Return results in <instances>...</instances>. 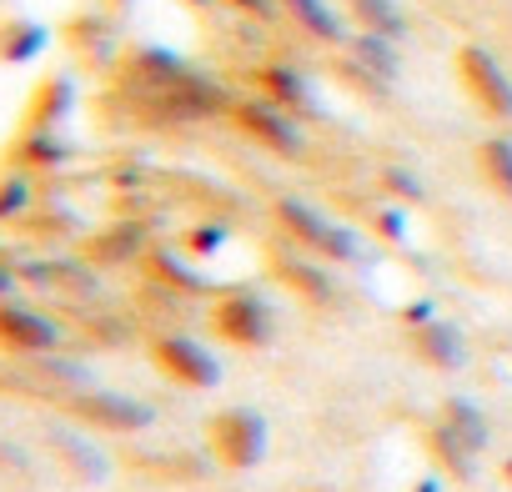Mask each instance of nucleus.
<instances>
[{
	"mask_svg": "<svg viewBox=\"0 0 512 492\" xmlns=\"http://www.w3.org/2000/svg\"><path fill=\"white\" fill-rule=\"evenodd\" d=\"M272 277L292 292V297H302V302H312V307H332L337 302V282H332V272H327V262H317V257H272Z\"/></svg>",
	"mask_w": 512,
	"mask_h": 492,
	"instance_id": "nucleus-11",
	"label": "nucleus"
},
{
	"mask_svg": "<svg viewBox=\"0 0 512 492\" xmlns=\"http://www.w3.org/2000/svg\"><path fill=\"white\" fill-rule=\"evenodd\" d=\"M432 317H437V302H412V307L402 312L407 327H422V322H432Z\"/></svg>",
	"mask_w": 512,
	"mask_h": 492,
	"instance_id": "nucleus-27",
	"label": "nucleus"
},
{
	"mask_svg": "<svg viewBox=\"0 0 512 492\" xmlns=\"http://www.w3.org/2000/svg\"><path fill=\"white\" fill-rule=\"evenodd\" d=\"M377 186L387 191V201H407V206L427 201V186H422L407 166H382V171H377Z\"/></svg>",
	"mask_w": 512,
	"mask_h": 492,
	"instance_id": "nucleus-20",
	"label": "nucleus"
},
{
	"mask_svg": "<svg viewBox=\"0 0 512 492\" xmlns=\"http://www.w3.org/2000/svg\"><path fill=\"white\" fill-rule=\"evenodd\" d=\"M31 111H36V116H31L36 126H56V121L71 111V86H66V81H46V86H41V101H36Z\"/></svg>",
	"mask_w": 512,
	"mask_h": 492,
	"instance_id": "nucleus-21",
	"label": "nucleus"
},
{
	"mask_svg": "<svg viewBox=\"0 0 512 492\" xmlns=\"http://www.w3.org/2000/svg\"><path fill=\"white\" fill-rule=\"evenodd\" d=\"M41 46H46V31L41 26H11V36L0 41V61H31Z\"/></svg>",
	"mask_w": 512,
	"mask_h": 492,
	"instance_id": "nucleus-22",
	"label": "nucleus"
},
{
	"mask_svg": "<svg viewBox=\"0 0 512 492\" xmlns=\"http://www.w3.org/2000/svg\"><path fill=\"white\" fill-rule=\"evenodd\" d=\"M277 6H282V16H287L302 36H312L317 46H347V36H352L332 0H277Z\"/></svg>",
	"mask_w": 512,
	"mask_h": 492,
	"instance_id": "nucleus-12",
	"label": "nucleus"
},
{
	"mask_svg": "<svg viewBox=\"0 0 512 492\" xmlns=\"http://www.w3.org/2000/svg\"><path fill=\"white\" fill-rule=\"evenodd\" d=\"M61 342V327L31 307H0V352L16 357H41Z\"/></svg>",
	"mask_w": 512,
	"mask_h": 492,
	"instance_id": "nucleus-10",
	"label": "nucleus"
},
{
	"mask_svg": "<svg viewBox=\"0 0 512 492\" xmlns=\"http://www.w3.org/2000/svg\"><path fill=\"white\" fill-rule=\"evenodd\" d=\"M146 357H151V367H156L166 382H176V387H186V392H211V387L221 382V362H216V352L201 347L196 337L156 332V337L146 342Z\"/></svg>",
	"mask_w": 512,
	"mask_h": 492,
	"instance_id": "nucleus-6",
	"label": "nucleus"
},
{
	"mask_svg": "<svg viewBox=\"0 0 512 492\" xmlns=\"http://www.w3.org/2000/svg\"><path fill=\"white\" fill-rule=\"evenodd\" d=\"M66 412H71L76 422H86V427H96V432H116V437L146 432V427L156 422V407H146L141 397H126V392H106V387L76 392V397L66 402Z\"/></svg>",
	"mask_w": 512,
	"mask_h": 492,
	"instance_id": "nucleus-7",
	"label": "nucleus"
},
{
	"mask_svg": "<svg viewBox=\"0 0 512 492\" xmlns=\"http://www.w3.org/2000/svg\"><path fill=\"white\" fill-rule=\"evenodd\" d=\"M347 16L357 21V31H372V36H387V41H407V11L397 0H347Z\"/></svg>",
	"mask_w": 512,
	"mask_h": 492,
	"instance_id": "nucleus-17",
	"label": "nucleus"
},
{
	"mask_svg": "<svg viewBox=\"0 0 512 492\" xmlns=\"http://www.w3.org/2000/svg\"><path fill=\"white\" fill-rule=\"evenodd\" d=\"M452 71H457V86H462V96L472 101L477 116H487L497 126H512V76L487 46H477V41L457 46Z\"/></svg>",
	"mask_w": 512,
	"mask_h": 492,
	"instance_id": "nucleus-3",
	"label": "nucleus"
},
{
	"mask_svg": "<svg viewBox=\"0 0 512 492\" xmlns=\"http://www.w3.org/2000/svg\"><path fill=\"white\" fill-rule=\"evenodd\" d=\"M226 241H231V226H221V221H196V226H186V236H181V252H186L191 262H206V257L221 252Z\"/></svg>",
	"mask_w": 512,
	"mask_h": 492,
	"instance_id": "nucleus-19",
	"label": "nucleus"
},
{
	"mask_svg": "<svg viewBox=\"0 0 512 492\" xmlns=\"http://www.w3.org/2000/svg\"><path fill=\"white\" fill-rule=\"evenodd\" d=\"M437 422L442 427H452L477 457L487 452V442H492V427H487V412L472 402V397H442V407H437Z\"/></svg>",
	"mask_w": 512,
	"mask_h": 492,
	"instance_id": "nucleus-16",
	"label": "nucleus"
},
{
	"mask_svg": "<svg viewBox=\"0 0 512 492\" xmlns=\"http://www.w3.org/2000/svg\"><path fill=\"white\" fill-rule=\"evenodd\" d=\"M502 482L512 487V457H502Z\"/></svg>",
	"mask_w": 512,
	"mask_h": 492,
	"instance_id": "nucleus-28",
	"label": "nucleus"
},
{
	"mask_svg": "<svg viewBox=\"0 0 512 492\" xmlns=\"http://www.w3.org/2000/svg\"><path fill=\"white\" fill-rule=\"evenodd\" d=\"M422 447H427V462H432L437 477H447V482H472V472H477V452H472L452 427L432 422V427L422 432Z\"/></svg>",
	"mask_w": 512,
	"mask_h": 492,
	"instance_id": "nucleus-13",
	"label": "nucleus"
},
{
	"mask_svg": "<svg viewBox=\"0 0 512 492\" xmlns=\"http://www.w3.org/2000/svg\"><path fill=\"white\" fill-rule=\"evenodd\" d=\"M206 452L226 472H251L267 457V417L251 407H221L206 422Z\"/></svg>",
	"mask_w": 512,
	"mask_h": 492,
	"instance_id": "nucleus-4",
	"label": "nucleus"
},
{
	"mask_svg": "<svg viewBox=\"0 0 512 492\" xmlns=\"http://www.w3.org/2000/svg\"><path fill=\"white\" fill-rule=\"evenodd\" d=\"M226 6H231L236 16H251V21H262V26H272V21L282 16V6H277V0H226Z\"/></svg>",
	"mask_w": 512,
	"mask_h": 492,
	"instance_id": "nucleus-26",
	"label": "nucleus"
},
{
	"mask_svg": "<svg viewBox=\"0 0 512 492\" xmlns=\"http://www.w3.org/2000/svg\"><path fill=\"white\" fill-rule=\"evenodd\" d=\"M272 221H277V231L297 246V252H307V257H317L327 267H357L367 257V246H362V236L352 226L332 221L327 211H317V206H307L297 196H277L272 201Z\"/></svg>",
	"mask_w": 512,
	"mask_h": 492,
	"instance_id": "nucleus-1",
	"label": "nucleus"
},
{
	"mask_svg": "<svg viewBox=\"0 0 512 492\" xmlns=\"http://www.w3.org/2000/svg\"><path fill=\"white\" fill-rule=\"evenodd\" d=\"M231 116V126L251 141V146H262V151H272L277 161H307V131H302V121L292 116V111H282V106H272V101H262V96H236V106L226 111Z\"/></svg>",
	"mask_w": 512,
	"mask_h": 492,
	"instance_id": "nucleus-5",
	"label": "nucleus"
},
{
	"mask_svg": "<svg viewBox=\"0 0 512 492\" xmlns=\"http://www.w3.org/2000/svg\"><path fill=\"white\" fill-rule=\"evenodd\" d=\"M472 166H477V181L492 196L512 201V136H482L472 146Z\"/></svg>",
	"mask_w": 512,
	"mask_h": 492,
	"instance_id": "nucleus-15",
	"label": "nucleus"
},
{
	"mask_svg": "<svg viewBox=\"0 0 512 492\" xmlns=\"http://www.w3.org/2000/svg\"><path fill=\"white\" fill-rule=\"evenodd\" d=\"M31 206V181L26 176H6L0 181V221H11Z\"/></svg>",
	"mask_w": 512,
	"mask_h": 492,
	"instance_id": "nucleus-24",
	"label": "nucleus"
},
{
	"mask_svg": "<svg viewBox=\"0 0 512 492\" xmlns=\"http://www.w3.org/2000/svg\"><path fill=\"white\" fill-rule=\"evenodd\" d=\"M246 81H251V91L262 96V101L292 111L297 121H302V116H307V121L322 116V96H317V86H312L292 61H262V66H251V71H246Z\"/></svg>",
	"mask_w": 512,
	"mask_h": 492,
	"instance_id": "nucleus-8",
	"label": "nucleus"
},
{
	"mask_svg": "<svg viewBox=\"0 0 512 492\" xmlns=\"http://www.w3.org/2000/svg\"><path fill=\"white\" fill-rule=\"evenodd\" d=\"M206 322H211V337L226 342V347H236V352H262V347L277 342V312H272V302L256 292V287H226V292H216Z\"/></svg>",
	"mask_w": 512,
	"mask_h": 492,
	"instance_id": "nucleus-2",
	"label": "nucleus"
},
{
	"mask_svg": "<svg viewBox=\"0 0 512 492\" xmlns=\"http://www.w3.org/2000/svg\"><path fill=\"white\" fill-rule=\"evenodd\" d=\"M367 226H372L377 236H387V241H407V211H402V206H377V211L367 216Z\"/></svg>",
	"mask_w": 512,
	"mask_h": 492,
	"instance_id": "nucleus-25",
	"label": "nucleus"
},
{
	"mask_svg": "<svg viewBox=\"0 0 512 492\" xmlns=\"http://www.w3.org/2000/svg\"><path fill=\"white\" fill-rule=\"evenodd\" d=\"M146 272H151V282L166 287V292H181V297H201V292H206V277H201L186 257H176V252H146Z\"/></svg>",
	"mask_w": 512,
	"mask_h": 492,
	"instance_id": "nucleus-18",
	"label": "nucleus"
},
{
	"mask_svg": "<svg viewBox=\"0 0 512 492\" xmlns=\"http://www.w3.org/2000/svg\"><path fill=\"white\" fill-rule=\"evenodd\" d=\"M71 151L56 141V136H46V131H36V136H26L21 141V161L26 166H56V161H66Z\"/></svg>",
	"mask_w": 512,
	"mask_h": 492,
	"instance_id": "nucleus-23",
	"label": "nucleus"
},
{
	"mask_svg": "<svg viewBox=\"0 0 512 492\" xmlns=\"http://www.w3.org/2000/svg\"><path fill=\"white\" fill-rule=\"evenodd\" d=\"M347 56H352V66H357V71H367V76H372V81H382V86H392V81L402 76V46H397V41H387V36L352 31V36H347Z\"/></svg>",
	"mask_w": 512,
	"mask_h": 492,
	"instance_id": "nucleus-14",
	"label": "nucleus"
},
{
	"mask_svg": "<svg viewBox=\"0 0 512 492\" xmlns=\"http://www.w3.org/2000/svg\"><path fill=\"white\" fill-rule=\"evenodd\" d=\"M407 352L422 367H432V372H462L467 367V337L447 317H432L422 327H407Z\"/></svg>",
	"mask_w": 512,
	"mask_h": 492,
	"instance_id": "nucleus-9",
	"label": "nucleus"
}]
</instances>
